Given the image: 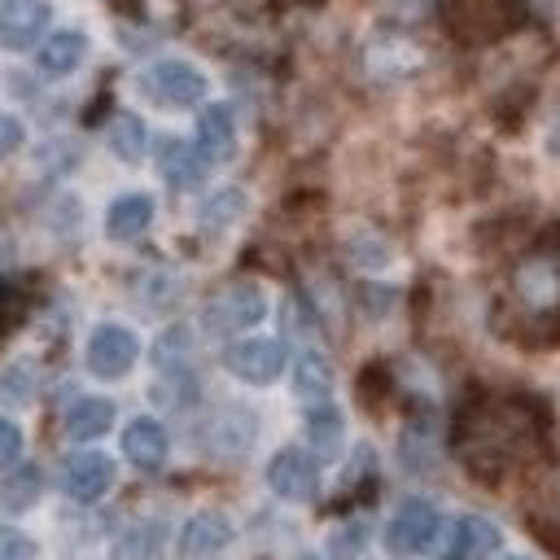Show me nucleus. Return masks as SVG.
<instances>
[{
	"label": "nucleus",
	"mask_w": 560,
	"mask_h": 560,
	"mask_svg": "<svg viewBox=\"0 0 560 560\" xmlns=\"http://www.w3.org/2000/svg\"><path fill=\"white\" fill-rule=\"evenodd\" d=\"M262 315H267V293H262L254 280H232V284H223L219 293H210V302H206V311H201V319H206V328H210L214 337H236V332L254 328Z\"/></svg>",
	"instance_id": "1"
},
{
	"label": "nucleus",
	"mask_w": 560,
	"mask_h": 560,
	"mask_svg": "<svg viewBox=\"0 0 560 560\" xmlns=\"http://www.w3.org/2000/svg\"><path fill=\"white\" fill-rule=\"evenodd\" d=\"M140 88L149 101L166 105V109H192L201 96H206V74L192 66V61H179V57H166V61H153L144 74H140Z\"/></svg>",
	"instance_id": "2"
},
{
	"label": "nucleus",
	"mask_w": 560,
	"mask_h": 560,
	"mask_svg": "<svg viewBox=\"0 0 560 560\" xmlns=\"http://www.w3.org/2000/svg\"><path fill=\"white\" fill-rule=\"evenodd\" d=\"M438 529H442V516L429 499H402L394 521L385 525V547L394 556H420L424 547H433Z\"/></svg>",
	"instance_id": "3"
},
{
	"label": "nucleus",
	"mask_w": 560,
	"mask_h": 560,
	"mask_svg": "<svg viewBox=\"0 0 560 560\" xmlns=\"http://www.w3.org/2000/svg\"><path fill=\"white\" fill-rule=\"evenodd\" d=\"M83 359H88V372H92V376L114 381V376H127V372L136 368L140 341H136V332L122 328V324H101V328H92Z\"/></svg>",
	"instance_id": "4"
},
{
	"label": "nucleus",
	"mask_w": 560,
	"mask_h": 560,
	"mask_svg": "<svg viewBox=\"0 0 560 560\" xmlns=\"http://www.w3.org/2000/svg\"><path fill=\"white\" fill-rule=\"evenodd\" d=\"M223 368L245 385H271L284 372V346L276 337H245L223 350Z\"/></svg>",
	"instance_id": "5"
},
{
	"label": "nucleus",
	"mask_w": 560,
	"mask_h": 560,
	"mask_svg": "<svg viewBox=\"0 0 560 560\" xmlns=\"http://www.w3.org/2000/svg\"><path fill=\"white\" fill-rule=\"evenodd\" d=\"M267 486L289 503H311L319 494V464L302 446H284L267 464Z\"/></svg>",
	"instance_id": "6"
},
{
	"label": "nucleus",
	"mask_w": 560,
	"mask_h": 560,
	"mask_svg": "<svg viewBox=\"0 0 560 560\" xmlns=\"http://www.w3.org/2000/svg\"><path fill=\"white\" fill-rule=\"evenodd\" d=\"M114 486V459L101 451H79L61 464V490L79 503H96Z\"/></svg>",
	"instance_id": "7"
},
{
	"label": "nucleus",
	"mask_w": 560,
	"mask_h": 560,
	"mask_svg": "<svg viewBox=\"0 0 560 560\" xmlns=\"http://www.w3.org/2000/svg\"><path fill=\"white\" fill-rule=\"evenodd\" d=\"M516 293L534 311H560V254H529L516 267Z\"/></svg>",
	"instance_id": "8"
},
{
	"label": "nucleus",
	"mask_w": 560,
	"mask_h": 560,
	"mask_svg": "<svg viewBox=\"0 0 560 560\" xmlns=\"http://www.w3.org/2000/svg\"><path fill=\"white\" fill-rule=\"evenodd\" d=\"M232 542V521L223 512H197L179 529V560H219Z\"/></svg>",
	"instance_id": "9"
},
{
	"label": "nucleus",
	"mask_w": 560,
	"mask_h": 560,
	"mask_svg": "<svg viewBox=\"0 0 560 560\" xmlns=\"http://www.w3.org/2000/svg\"><path fill=\"white\" fill-rule=\"evenodd\" d=\"M499 547H503L499 525L486 521V516H477V512H468V516H459L451 525V538L442 547V560H490Z\"/></svg>",
	"instance_id": "10"
},
{
	"label": "nucleus",
	"mask_w": 560,
	"mask_h": 560,
	"mask_svg": "<svg viewBox=\"0 0 560 560\" xmlns=\"http://www.w3.org/2000/svg\"><path fill=\"white\" fill-rule=\"evenodd\" d=\"M48 18H52L48 0H4L0 4V44L13 52L31 48L48 31Z\"/></svg>",
	"instance_id": "11"
},
{
	"label": "nucleus",
	"mask_w": 560,
	"mask_h": 560,
	"mask_svg": "<svg viewBox=\"0 0 560 560\" xmlns=\"http://www.w3.org/2000/svg\"><path fill=\"white\" fill-rule=\"evenodd\" d=\"M197 153L210 162H228L236 153V118L232 105H206L197 114Z\"/></svg>",
	"instance_id": "12"
},
{
	"label": "nucleus",
	"mask_w": 560,
	"mask_h": 560,
	"mask_svg": "<svg viewBox=\"0 0 560 560\" xmlns=\"http://www.w3.org/2000/svg\"><path fill=\"white\" fill-rule=\"evenodd\" d=\"M83 57H88V35L74 31V26H61V31H52V35L39 44L35 66H39V74H48V79H66V74L79 70Z\"/></svg>",
	"instance_id": "13"
},
{
	"label": "nucleus",
	"mask_w": 560,
	"mask_h": 560,
	"mask_svg": "<svg viewBox=\"0 0 560 560\" xmlns=\"http://www.w3.org/2000/svg\"><path fill=\"white\" fill-rule=\"evenodd\" d=\"M158 171L166 175L171 188H197L206 179V158L197 153V144L179 140V136H162L158 140Z\"/></svg>",
	"instance_id": "14"
},
{
	"label": "nucleus",
	"mask_w": 560,
	"mask_h": 560,
	"mask_svg": "<svg viewBox=\"0 0 560 560\" xmlns=\"http://www.w3.org/2000/svg\"><path fill=\"white\" fill-rule=\"evenodd\" d=\"M166 451H171V442H166V429H162L158 420L140 416V420H131V424L122 429V455H127L136 468H144V472L162 468V464H166Z\"/></svg>",
	"instance_id": "15"
},
{
	"label": "nucleus",
	"mask_w": 560,
	"mask_h": 560,
	"mask_svg": "<svg viewBox=\"0 0 560 560\" xmlns=\"http://www.w3.org/2000/svg\"><path fill=\"white\" fill-rule=\"evenodd\" d=\"M153 223V197L149 192H122L105 210V232L114 241H136Z\"/></svg>",
	"instance_id": "16"
},
{
	"label": "nucleus",
	"mask_w": 560,
	"mask_h": 560,
	"mask_svg": "<svg viewBox=\"0 0 560 560\" xmlns=\"http://www.w3.org/2000/svg\"><path fill=\"white\" fill-rule=\"evenodd\" d=\"M341 438H346V420H341V411H337L332 402L306 407V442L315 446L319 459H337Z\"/></svg>",
	"instance_id": "17"
},
{
	"label": "nucleus",
	"mask_w": 560,
	"mask_h": 560,
	"mask_svg": "<svg viewBox=\"0 0 560 560\" xmlns=\"http://www.w3.org/2000/svg\"><path fill=\"white\" fill-rule=\"evenodd\" d=\"M109 424H114V402L109 398H79L66 411V433L74 442H92V438L109 433Z\"/></svg>",
	"instance_id": "18"
},
{
	"label": "nucleus",
	"mask_w": 560,
	"mask_h": 560,
	"mask_svg": "<svg viewBox=\"0 0 560 560\" xmlns=\"http://www.w3.org/2000/svg\"><path fill=\"white\" fill-rule=\"evenodd\" d=\"M328 389H332V372H328L324 354L306 350V354L298 359V368H293V394H298L306 407H319V402H328Z\"/></svg>",
	"instance_id": "19"
},
{
	"label": "nucleus",
	"mask_w": 560,
	"mask_h": 560,
	"mask_svg": "<svg viewBox=\"0 0 560 560\" xmlns=\"http://www.w3.org/2000/svg\"><path fill=\"white\" fill-rule=\"evenodd\" d=\"M105 140H109L114 158H122V162H140L144 149H149V131L136 114H114L109 127H105Z\"/></svg>",
	"instance_id": "20"
},
{
	"label": "nucleus",
	"mask_w": 560,
	"mask_h": 560,
	"mask_svg": "<svg viewBox=\"0 0 560 560\" xmlns=\"http://www.w3.org/2000/svg\"><path fill=\"white\" fill-rule=\"evenodd\" d=\"M114 560H162V525H131L114 542Z\"/></svg>",
	"instance_id": "21"
},
{
	"label": "nucleus",
	"mask_w": 560,
	"mask_h": 560,
	"mask_svg": "<svg viewBox=\"0 0 560 560\" xmlns=\"http://www.w3.org/2000/svg\"><path fill=\"white\" fill-rule=\"evenodd\" d=\"M39 486H44V481H39V468L26 464L22 472H13V477L4 481V494H0V499H4L9 512H22V508H31V503L39 499Z\"/></svg>",
	"instance_id": "22"
},
{
	"label": "nucleus",
	"mask_w": 560,
	"mask_h": 560,
	"mask_svg": "<svg viewBox=\"0 0 560 560\" xmlns=\"http://www.w3.org/2000/svg\"><path fill=\"white\" fill-rule=\"evenodd\" d=\"M363 542H368V525H363V521H350L346 529H337V534L328 538V556H332V560H354V556L363 551Z\"/></svg>",
	"instance_id": "23"
},
{
	"label": "nucleus",
	"mask_w": 560,
	"mask_h": 560,
	"mask_svg": "<svg viewBox=\"0 0 560 560\" xmlns=\"http://www.w3.org/2000/svg\"><path fill=\"white\" fill-rule=\"evenodd\" d=\"M241 206H245V197H241L236 188H228V192H219V197H210V201H206V210H201V223H206V228H214V223H228V219H236V214H241Z\"/></svg>",
	"instance_id": "24"
},
{
	"label": "nucleus",
	"mask_w": 560,
	"mask_h": 560,
	"mask_svg": "<svg viewBox=\"0 0 560 560\" xmlns=\"http://www.w3.org/2000/svg\"><path fill=\"white\" fill-rule=\"evenodd\" d=\"M35 538L13 529V525H0V560H35Z\"/></svg>",
	"instance_id": "25"
},
{
	"label": "nucleus",
	"mask_w": 560,
	"mask_h": 560,
	"mask_svg": "<svg viewBox=\"0 0 560 560\" xmlns=\"http://www.w3.org/2000/svg\"><path fill=\"white\" fill-rule=\"evenodd\" d=\"M22 459V429L13 420H0V468H13Z\"/></svg>",
	"instance_id": "26"
},
{
	"label": "nucleus",
	"mask_w": 560,
	"mask_h": 560,
	"mask_svg": "<svg viewBox=\"0 0 560 560\" xmlns=\"http://www.w3.org/2000/svg\"><path fill=\"white\" fill-rule=\"evenodd\" d=\"M22 144V122L13 114H0V162Z\"/></svg>",
	"instance_id": "27"
},
{
	"label": "nucleus",
	"mask_w": 560,
	"mask_h": 560,
	"mask_svg": "<svg viewBox=\"0 0 560 560\" xmlns=\"http://www.w3.org/2000/svg\"><path fill=\"white\" fill-rule=\"evenodd\" d=\"M547 153L551 158H560V114L551 118V127H547Z\"/></svg>",
	"instance_id": "28"
},
{
	"label": "nucleus",
	"mask_w": 560,
	"mask_h": 560,
	"mask_svg": "<svg viewBox=\"0 0 560 560\" xmlns=\"http://www.w3.org/2000/svg\"><path fill=\"white\" fill-rule=\"evenodd\" d=\"M9 302H13V298H9V289L0 284V332H4V324H9Z\"/></svg>",
	"instance_id": "29"
},
{
	"label": "nucleus",
	"mask_w": 560,
	"mask_h": 560,
	"mask_svg": "<svg viewBox=\"0 0 560 560\" xmlns=\"http://www.w3.org/2000/svg\"><path fill=\"white\" fill-rule=\"evenodd\" d=\"M503 560H529V556H503Z\"/></svg>",
	"instance_id": "30"
},
{
	"label": "nucleus",
	"mask_w": 560,
	"mask_h": 560,
	"mask_svg": "<svg viewBox=\"0 0 560 560\" xmlns=\"http://www.w3.org/2000/svg\"><path fill=\"white\" fill-rule=\"evenodd\" d=\"M302 560H315V556H302Z\"/></svg>",
	"instance_id": "31"
}]
</instances>
